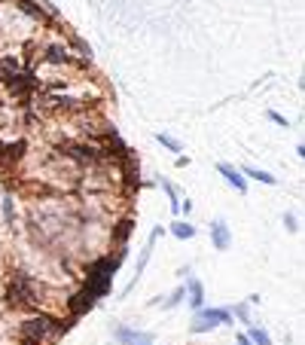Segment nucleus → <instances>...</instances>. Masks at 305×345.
<instances>
[{
    "label": "nucleus",
    "instance_id": "f257e3e1",
    "mask_svg": "<svg viewBox=\"0 0 305 345\" xmlns=\"http://www.w3.org/2000/svg\"><path fill=\"white\" fill-rule=\"evenodd\" d=\"M58 333H61V327H58V324H52L49 318H31V321H24V324H21V336H24L31 345L43 342L46 336H58Z\"/></svg>",
    "mask_w": 305,
    "mask_h": 345
},
{
    "label": "nucleus",
    "instance_id": "f03ea898",
    "mask_svg": "<svg viewBox=\"0 0 305 345\" xmlns=\"http://www.w3.org/2000/svg\"><path fill=\"white\" fill-rule=\"evenodd\" d=\"M217 324H232V312L229 309H199V321L192 324V333H205Z\"/></svg>",
    "mask_w": 305,
    "mask_h": 345
},
{
    "label": "nucleus",
    "instance_id": "7ed1b4c3",
    "mask_svg": "<svg viewBox=\"0 0 305 345\" xmlns=\"http://www.w3.org/2000/svg\"><path fill=\"white\" fill-rule=\"evenodd\" d=\"M217 171H220V174H223V177L229 180V187H235V190H238L241 196H247V180H244V174H241L238 168H232V165L220 162V165H217Z\"/></svg>",
    "mask_w": 305,
    "mask_h": 345
},
{
    "label": "nucleus",
    "instance_id": "20e7f679",
    "mask_svg": "<svg viewBox=\"0 0 305 345\" xmlns=\"http://www.w3.org/2000/svg\"><path fill=\"white\" fill-rule=\"evenodd\" d=\"M211 238H214V248H217V251H226V248L232 245V232H229L226 220H214V223H211Z\"/></svg>",
    "mask_w": 305,
    "mask_h": 345
},
{
    "label": "nucleus",
    "instance_id": "39448f33",
    "mask_svg": "<svg viewBox=\"0 0 305 345\" xmlns=\"http://www.w3.org/2000/svg\"><path fill=\"white\" fill-rule=\"evenodd\" d=\"M183 290L189 294V306L199 312V309H202V303H205V287H202V281H199V278H189V284H186Z\"/></svg>",
    "mask_w": 305,
    "mask_h": 345
},
{
    "label": "nucleus",
    "instance_id": "423d86ee",
    "mask_svg": "<svg viewBox=\"0 0 305 345\" xmlns=\"http://www.w3.org/2000/svg\"><path fill=\"white\" fill-rule=\"evenodd\" d=\"M241 174H247V177H254V180H260V183H266V187H275V183H278V177H275V174H269V171H257V168H241Z\"/></svg>",
    "mask_w": 305,
    "mask_h": 345
},
{
    "label": "nucleus",
    "instance_id": "0eeeda50",
    "mask_svg": "<svg viewBox=\"0 0 305 345\" xmlns=\"http://www.w3.org/2000/svg\"><path fill=\"white\" fill-rule=\"evenodd\" d=\"M156 141H159V144H162L165 150H171V153H177V156L183 153V147H180V141H177V138H171V135H165V131H159V135H156Z\"/></svg>",
    "mask_w": 305,
    "mask_h": 345
},
{
    "label": "nucleus",
    "instance_id": "6e6552de",
    "mask_svg": "<svg viewBox=\"0 0 305 345\" xmlns=\"http://www.w3.org/2000/svg\"><path fill=\"white\" fill-rule=\"evenodd\" d=\"M171 232H174L180 242H186V238H192V235H196V226H192V223H174V226H171Z\"/></svg>",
    "mask_w": 305,
    "mask_h": 345
},
{
    "label": "nucleus",
    "instance_id": "1a4fd4ad",
    "mask_svg": "<svg viewBox=\"0 0 305 345\" xmlns=\"http://www.w3.org/2000/svg\"><path fill=\"white\" fill-rule=\"evenodd\" d=\"M247 339H251V342H254V345H272V336H269V333H266L263 327H254Z\"/></svg>",
    "mask_w": 305,
    "mask_h": 345
},
{
    "label": "nucleus",
    "instance_id": "9d476101",
    "mask_svg": "<svg viewBox=\"0 0 305 345\" xmlns=\"http://www.w3.org/2000/svg\"><path fill=\"white\" fill-rule=\"evenodd\" d=\"M113 333H116V342H122V345H131L134 339H137V333H134V330H128V327H116Z\"/></svg>",
    "mask_w": 305,
    "mask_h": 345
},
{
    "label": "nucleus",
    "instance_id": "9b49d317",
    "mask_svg": "<svg viewBox=\"0 0 305 345\" xmlns=\"http://www.w3.org/2000/svg\"><path fill=\"white\" fill-rule=\"evenodd\" d=\"M183 297H186V290H183V287H177V290H174V294L168 297V303H165V309H174V306H180V300H183Z\"/></svg>",
    "mask_w": 305,
    "mask_h": 345
},
{
    "label": "nucleus",
    "instance_id": "f8f14e48",
    "mask_svg": "<svg viewBox=\"0 0 305 345\" xmlns=\"http://www.w3.org/2000/svg\"><path fill=\"white\" fill-rule=\"evenodd\" d=\"M49 61H67V55L61 52V49H49V55H46Z\"/></svg>",
    "mask_w": 305,
    "mask_h": 345
},
{
    "label": "nucleus",
    "instance_id": "ddd939ff",
    "mask_svg": "<svg viewBox=\"0 0 305 345\" xmlns=\"http://www.w3.org/2000/svg\"><path fill=\"white\" fill-rule=\"evenodd\" d=\"M134 345H153V333H137Z\"/></svg>",
    "mask_w": 305,
    "mask_h": 345
},
{
    "label": "nucleus",
    "instance_id": "4468645a",
    "mask_svg": "<svg viewBox=\"0 0 305 345\" xmlns=\"http://www.w3.org/2000/svg\"><path fill=\"white\" fill-rule=\"evenodd\" d=\"M284 226H287V229H299V223H296L293 214H284Z\"/></svg>",
    "mask_w": 305,
    "mask_h": 345
},
{
    "label": "nucleus",
    "instance_id": "2eb2a0df",
    "mask_svg": "<svg viewBox=\"0 0 305 345\" xmlns=\"http://www.w3.org/2000/svg\"><path fill=\"white\" fill-rule=\"evenodd\" d=\"M269 119H272V122H278V125H287V119H284L281 113H275V110H269Z\"/></svg>",
    "mask_w": 305,
    "mask_h": 345
},
{
    "label": "nucleus",
    "instance_id": "dca6fc26",
    "mask_svg": "<svg viewBox=\"0 0 305 345\" xmlns=\"http://www.w3.org/2000/svg\"><path fill=\"white\" fill-rule=\"evenodd\" d=\"M235 315H238L241 321H247V306H238V309H235Z\"/></svg>",
    "mask_w": 305,
    "mask_h": 345
},
{
    "label": "nucleus",
    "instance_id": "f3484780",
    "mask_svg": "<svg viewBox=\"0 0 305 345\" xmlns=\"http://www.w3.org/2000/svg\"><path fill=\"white\" fill-rule=\"evenodd\" d=\"M238 345H254V342H251L247 336H238Z\"/></svg>",
    "mask_w": 305,
    "mask_h": 345
}]
</instances>
